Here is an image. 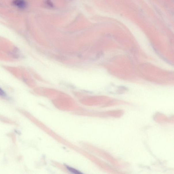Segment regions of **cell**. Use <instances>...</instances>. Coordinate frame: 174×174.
<instances>
[{
  "mask_svg": "<svg viewBox=\"0 0 174 174\" xmlns=\"http://www.w3.org/2000/svg\"><path fill=\"white\" fill-rule=\"evenodd\" d=\"M67 169L69 170V171H70L72 173L76 174H80L81 173L80 172L77 171V170L73 169V168H71L69 167H67Z\"/></svg>",
  "mask_w": 174,
  "mask_h": 174,
  "instance_id": "7a4b0ae2",
  "label": "cell"
},
{
  "mask_svg": "<svg viewBox=\"0 0 174 174\" xmlns=\"http://www.w3.org/2000/svg\"><path fill=\"white\" fill-rule=\"evenodd\" d=\"M46 3L47 5L50 7H53L54 5L50 0H46Z\"/></svg>",
  "mask_w": 174,
  "mask_h": 174,
  "instance_id": "3957f363",
  "label": "cell"
},
{
  "mask_svg": "<svg viewBox=\"0 0 174 174\" xmlns=\"http://www.w3.org/2000/svg\"><path fill=\"white\" fill-rule=\"evenodd\" d=\"M13 5L21 9L25 8L27 6V3L25 0H14Z\"/></svg>",
  "mask_w": 174,
  "mask_h": 174,
  "instance_id": "6da1fadb",
  "label": "cell"
},
{
  "mask_svg": "<svg viewBox=\"0 0 174 174\" xmlns=\"http://www.w3.org/2000/svg\"><path fill=\"white\" fill-rule=\"evenodd\" d=\"M6 96V94L1 88H0V96Z\"/></svg>",
  "mask_w": 174,
  "mask_h": 174,
  "instance_id": "277c9868",
  "label": "cell"
}]
</instances>
